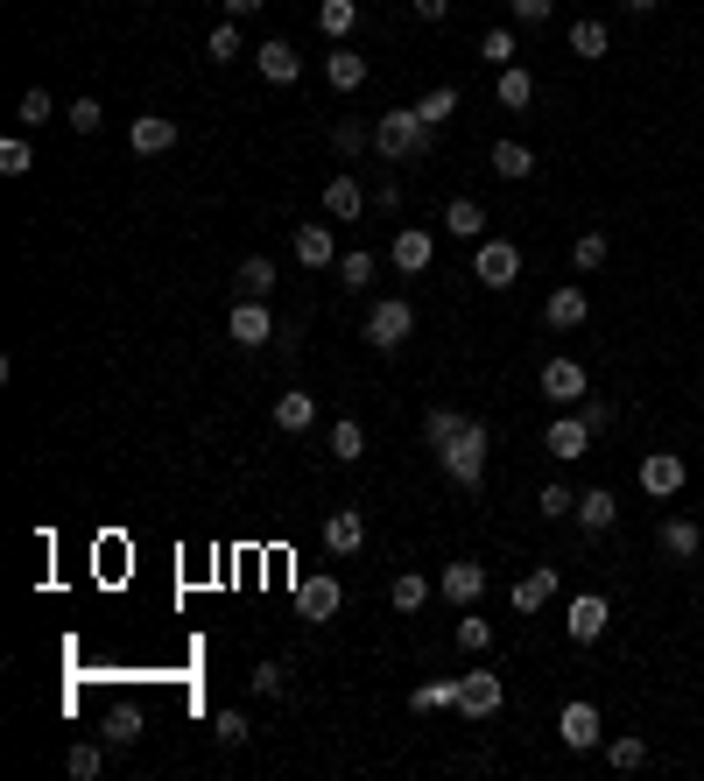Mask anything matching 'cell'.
<instances>
[{"label":"cell","instance_id":"6da1fadb","mask_svg":"<svg viewBox=\"0 0 704 781\" xmlns=\"http://www.w3.org/2000/svg\"><path fill=\"white\" fill-rule=\"evenodd\" d=\"M374 148H380L388 162H423V156H430L423 113H416V106H388V113L374 120Z\"/></svg>","mask_w":704,"mask_h":781},{"label":"cell","instance_id":"7a4b0ae2","mask_svg":"<svg viewBox=\"0 0 704 781\" xmlns=\"http://www.w3.org/2000/svg\"><path fill=\"white\" fill-rule=\"evenodd\" d=\"M486 451H493V436H486V423H472V415H465V430L451 436L444 451H437V458H444V479L472 493V486L486 479Z\"/></svg>","mask_w":704,"mask_h":781},{"label":"cell","instance_id":"3957f363","mask_svg":"<svg viewBox=\"0 0 704 781\" xmlns=\"http://www.w3.org/2000/svg\"><path fill=\"white\" fill-rule=\"evenodd\" d=\"M409 331H416V310H409L402 296H380L374 310H367V338H374L380 352H402V346H409Z\"/></svg>","mask_w":704,"mask_h":781},{"label":"cell","instance_id":"277c9868","mask_svg":"<svg viewBox=\"0 0 704 781\" xmlns=\"http://www.w3.org/2000/svg\"><path fill=\"white\" fill-rule=\"evenodd\" d=\"M557 739H564L570 753H592L599 739H606V718H599V704H592V697H570V704H564V718H557Z\"/></svg>","mask_w":704,"mask_h":781},{"label":"cell","instance_id":"5b68a950","mask_svg":"<svg viewBox=\"0 0 704 781\" xmlns=\"http://www.w3.org/2000/svg\"><path fill=\"white\" fill-rule=\"evenodd\" d=\"M472 275H480L486 289H515V275H522V246H515V240H480V254H472Z\"/></svg>","mask_w":704,"mask_h":781},{"label":"cell","instance_id":"8992f818","mask_svg":"<svg viewBox=\"0 0 704 781\" xmlns=\"http://www.w3.org/2000/svg\"><path fill=\"white\" fill-rule=\"evenodd\" d=\"M225 338L254 352V346H269V338H282V331H275V317H269V303H261V296H240L233 317H225Z\"/></svg>","mask_w":704,"mask_h":781},{"label":"cell","instance_id":"52a82bcc","mask_svg":"<svg viewBox=\"0 0 704 781\" xmlns=\"http://www.w3.org/2000/svg\"><path fill=\"white\" fill-rule=\"evenodd\" d=\"M507 704V683L493 676V669H472V676H459V711L465 718H493Z\"/></svg>","mask_w":704,"mask_h":781},{"label":"cell","instance_id":"ba28073f","mask_svg":"<svg viewBox=\"0 0 704 781\" xmlns=\"http://www.w3.org/2000/svg\"><path fill=\"white\" fill-rule=\"evenodd\" d=\"M683 479H691V472H683L676 451H649V458H641V493H649V500H676Z\"/></svg>","mask_w":704,"mask_h":781},{"label":"cell","instance_id":"9c48e42d","mask_svg":"<svg viewBox=\"0 0 704 781\" xmlns=\"http://www.w3.org/2000/svg\"><path fill=\"white\" fill-rule=\"evenodd\" d=\"M437 592H444L451 605H472V599L486 592V563H480V557H459V563H444V570H437Z\"/></svg>","mask_w":704,"mask_h":781},{"label":"cell","instance_id":"30bf717a","mask_svg":"<svg viewBox=\"0 0 704 781\" xmlns=\"http://www.w3.org/2000/svg\"><path fill=\"white\" fill-rule=\"evenodd\" d=\"M338 605H346V584H338L332 570H325V578H303V584H296V613H303V620H332Z\"/></svg>","mask_w":704,"mask_h":781},{"label":"cell","instance_id":"8fae6325","mask_svg":"<svg viewBox=\"0 0 704 781\" xmlns=\"http://www.w3.org/2000/svg\"><path fill=\"white\" fill-rule=\"evenodd\" d=\"M585 388H592V380H585V367H578V359H549V367H543V394H549L557 409L585 402Z\"/></svg>","mask_w":704,"mask_h":781},{"label":"cell","instance_id":"7c38bea8","mask_svg":"<svg viewBox=\"0 0 704 781\" xmlns=\"http://www.w3.org/2000/svg\"><path fill=\"white\" fill-rule=\"evenodd\" d=\"M585 317H592V303H585V289H578V282L549 289V303H543V324H549V331H578Z\"/></svg>","mask_w":704,"mask_h":781},{"label":"cell","instance_id":"4fadbf2b","mask_svg":"<svg viewBox=\"0 0 704 781\" xmlns=\"http://www.w3.org/2000/svg\"><path fill=\"white\" fill-rule=\"evenodd\" d=\"M549 458H592V423H585V415H557V423H549Z\"/></svg>","mask_w":704,"mask_h":781},{"label":"cell","instance_id":"5bb4252c","mask_svg":"<svg viewBox=\"0 0 704 781\" xmlns=\"http://www.w3.org/2000/svg\"><path fill=\"white\" fill-rule=\"evenodd\" d=\"M296 261H303L311 275L338 268V240H332V225H296Z\"/></svg>","mask_w":704,"mask_h":781},{"label":"cell","instance_id":"9a60e30c","mask_svg":"<svg viewBox=\"0 0 704 781\" xmlns=\"http://www.w3.org/2000/svg\"><path fill=\"white\" fill-rule=\"evenodd\" d=\"M127 141H135V156H169V148H177V120H169V113H141V120L127 127Z\"/></svg>","mask_w":704,"mask_h":781},{"label":"cell","instance_id":"2e32d148","mask_svg":"<svg viewBox=\"0 0 704 781\" xmlns=\"http://www.w3.org/2000/svg\"><path fill=\"white\" fill-rule=\"evenodd\" d=\"M662 557H670V563H691L697 557V549H704V528L691 521V514H670V521H662Z\"/></svg>","mask_w":704,"mask_h":781},{"label":"cell","instance_id":"e0dca14e","mask_svg":"<svg viewBox=\"0 0 704 781\" xmlns=\"http://www.w3.org/2000/svg\"><path fill=\"white\" fill-rule=\"evenodd\" d=\"M606 620H613V613H606V599L599 592H585V599H570V641H585V647H592L599 634H606Z\"/></svg>","mask_w":704,"mask_h":781},{"label":"cell","instance_id":"ac0fdd59","mask_svg":"<svg viewBox=\"0 0 704 781\" xmlns=\"http://www.w3.org/2000/svg\"><path fill=\"white\" fill-rule=\"evenodd\" d=\"M359 542H367V521H359V507L325 514V549H332V557H353Z\"/></svg>","mask_w":704,"mask_h":781},{"label":"cell","instance_id":"d6986e66","mask_svg":"<svg viewBox=\"0 0 704 781\" xmlns=\"http://www.w3.org/2000/svg\"><path fill=\"white\" fill-rule=\"evenodd\" d=\"M613 521H620V500H613V493H606V486L578 493V528H585V536H606V528H613Z\"/></svg>","mask_w":704,"mask_h":781},{"label":"cell","instance_id":"ffe728a7","mask_svg":"<svg viewBox=\"0 0 704 781\" xmlns=\"http://www.w3.org/2000/svg\"><path fill=\"white\" fill-rule=\"evenodd\" d=\"M549 599H557V563H536V570L515 584V613H543Z\"/></svg>","mask_w":704,"mask_h":781},{"label":"cell","instance_id":"44dd1931","mask_svg":"<svg viewBox=\"0 0 704 781\" xmlns=\"http://www.w3.org/2000/svg\"><path fill=\"white\" fill-rule=\"evenodd\" d=\"M444 233L480 246V240H486V212H480V198H451V204H444Z\"/></svg>","mask_w":704,"mask_h":781},{"label":"cell","instance_id":"7402d4cb","mask_svg":"<svg viewBox=\"0 0 704 781\" xmlns=\"http://www.w3.org/2000/svg\"><path fill=\"white\" fill-rule=\"evenodd\" d=\"M430 254H437V246H430L423 225H402V233H395V268H402V275H423Z\"/></svg>","mask_w":704,"mask_h":781},{"label":"cell","instance_id":"603a6c76","mask_svg":"<svg viewBox=\"0 0 704 781\" xmlns=\"http://www.w3.org/2000/svg\"><path fill=\"white\" fill-rule=\"evenodd\" d=\"M325 212H332V219H359V212H367V190H359V177H346V169H338V177L325 183Z\"/></svg>","mask_w":704,"mask_h":781},{"label":"cell","instance_id":"cb8c5ba5","mask_svg":"<svg viewBox=\"0 0 704 781\" xmlns=\"http://www.w3.org/2000/svg\"><path fill=\"white\" fill-rule=\"evenodd\" d=\"M254 64H261V78H269V85H296L303 56H296L290 43H261V50H254Z\"/></svg>","mask_w":704,"mask_h":781},{"label":"cell","instance_id":"d4e9b609","mask_svg":"<svg viewBox=\"0 0 704 781\" xmlns=\"http://www.w3.org/2000/svg\"><path fill=\"white\" fill-rule=\"evenodd\" d=\"M325 78H332V92H359V85H367V56L338 43V50L325 56Z\"/></svg>","mask_w":704,"mask_h":781},{"label":"cell","instance_id":"484cf974","mask_svg":"<svg viewBox=\"0 0 704 781\" xmlns=\"http://www.w3.org/2000/svg\"><path fill=\"white\" fill-rule=\"evenodd\" d=\"M317 423V394H303V388H290V394H282V402H275V430H290V436H303V430H311Z\"/></svg>","mask_w":704,"mask_h":781},{"label":"cell","instance_id":"4316f807","mask_svg":"<svg viewBox=\"0 0 704 781\" xmlns=\"http://www.w3.org/2000/svg\"><path fill=\"white\" fill-rule=\"evenodd\" d=\"M233 289L269 303V296H275V261H269V254H246V261H240V275H233Z\"/></svg>","mask_w":704,"mask_h":781},{"label":"cell","instance_id":"83f0119b","mask_svg":"<svg viewBox=\"0 0 704 781\" xmlns=\"http://www.w3.org/2000/svg\"><path fill=\"white\" fill-rule=\"evenodd\" d=\"M141 726H148V718H141V704H113V711H106V747H135V739H141Z\"/></svg>","mask_w":704,"mask_h":781},{"label":"cell","instance_id":"f1b7e54d","mask_svg":"<svg viewBox=\"0 0 704 781\" xmlns=\"http://www.w3.org/2000/svg\"><path fill=\"white\" fill-rule=\"evenodd\" d=\"M493 99H501L507 113H522L528 99H536V78H528V71H522V64H507V71H501V78H493Z\"/></svg>","mask_w":704,"mask_h":781},{"label":"cell","instance_id":"f546056e","mask_svg":"<svg viewBox=\"0 0 704 781\" xmlns=\"http://www.w3.org/2000/svg\"><path fill=\"white\" fill-rule=\"evenodd\" d=\"M493 177H507V183L536 177V156H528L522 141H493Z\"/></svg>","mask_w":704,"mask_h":781},{"label":"cell","instance_id":"4dcf8cb0","mask_svg":"<svg viewBox=\"0 0 704 781\" xmlns=\"http://www.w3.org/2000/svg\"><path fill=\"white\" fill-rule=\"evenodd\" d=\"M451 704H459V676H437L409 690V711H451Z\"/></svg>","mask_w":704,"mask_h":781},{"label":"cell","instance_id":"1f68e13d","mask_svg":"<svg viewBox=\"0 0 704 781\" xmlns=\"http://www.w3.org/2000/svg\"><path fill=\"white\" fill-rule=\"evenodd\" d=\"M353 22H359V0H317V29H325L332 43H346Z\"/></svg>","mask_w":704,"mask_h":781},{"label":"cell","instance_id":"d6a6232c","mask_svg":"<svg viewBox=\"0 0 704 781\" xmlns=\"http://www.w3.org/2000/svg\"><path fill=\"white\" fill-rule=\"evenodd\" d=\"M332 458H338V465H359V458H367V430H359L353 415H338V423H332Z\"/></svg>","mask_w":704,"mask_h":781},{"label":"cell","instance_id":"836d02e7","mask_svg":"<svg viewBox=\"0 0 704 781\" xmlns=\"http://www.w3.org/2000/svg\"><path fill=\"white\" fill-rule=\"evenodd\" d=\"M416 113H423V127H430V135H437V127H444L451 113H459V85H430L423 99H416Z\"/></svg>","mask_w":704,"mask_h":781},{"label":"cell","instance_id":"e575fe53","mask_svg":"<svg viewBox=\"0 0 704 781\" xmlns=\"http://www.w3.org/2000/svg\"><path fill=\"white\" fill-rule=\"evenodd\" d=\"M367 282H374V254H359V246H353V254H338V289L367 296Z\"/></svg>","mask_w":704,"mask_h":781},{"label":"cell","instance_id":"d590c367","mask_svg":"<svg viewBox=\"0 0 704 781\" xmlns=\"http://www.w3.org/2000/svg\"><path fill=\"white\" fill-rule=\"evenodd\" d=\"M480 56H486L493 71H507V64H515V56H522V43H515V29H486V35H480Z\"/></svg>","mask_w":704,"mask_h":781},{"label":"cell","instance_id":"8d00e7d4","mask_svg":"<svg viewBox=\"0 0 704 781\" xmlns=\"http://www.w3.org/2000/svg\"><path fill=\"white\" fill-rule=\"evenodd\" d=\"M641 760H649V739H634V732H620L613 747H606V768H620V774H634Z\"/></svg>","mask_w":704,"mask_h":781},{"label":"cell","instance_id":"74e56055","mask_svg":"<svg viewBox=\"0 0 704 781\" xmlns=\"http://www.w3.org/2000/svg\"><path fill=\"white\" fill-rule=\"evenodd\" d=\"M423 605H430V578L402 570V578H395V613H423Z\"/></svg>","mask_w":704,"mask_h":781},{"label":"cell","instance_id":"f35d334b","mask_svg":"<svg viewBox=\"0 0 704 781\" xmlns=\"http://www.w3.org/2000/svg\"><path fill=\"white\" fill-rule=\"evenodd\" d=\"M459 430H465V415H459V409H430V415H423V436H430V451H444Z\"/></svg>","mask_w":704,"mask_h":781},{"label":"cell","instance_id":"ab89813d","mask_svg":"<svg viewBox=\"0 0 704 781\" xmlns=\"http://www.w3.org/2000/svg\"><path fill=\"white\" fill-rule=\"evenodd\" d=\"M570 268H578V275L606 268V233H578V246H570Z\"/></svg>","mask_w":704,"mask_h":781},{"label":"cell","instance_id":"60d3db41","mask_svg":"<svg viewBox=\"0 0 704 781\" xmlns=\"http://www.w3.org/2000/svg\"><path fill=\"white\" fill-rule=\"evenodd\" d=\"M50 113H56V99H50L43 85H29V92H22V106H14V120H22V127H43Z\"/></svg>","mask_w":704,"mask_h":781},{"label":"cell","instance_id":"b9f144b4","mask_svg":"<svg viewBox=\"0 0 704 781\" xmlns=\"http://www.w3.org/2000/svg\"><path fill=\"white\" fill-rule=\"evenodd\" d=\"M64 768H71V774H78V781H92V774H99V768H106V747H92V739H78V747H71V753H64Z\"/></svg>","mask_w":704,"mask_h":781},{"label":"cell","instance_id":"7bdbcfd3","mask_svg":"<svg viewBox=\"0 0 704 781\" xmlns=\"http://www.w3.org/2000/svg\"><path fill=\"white\" fill-rule=\"evenodd\" d=\"M459 647H465V655H486V647H493V620L465 613V620H459Z\"/></svg>","mask_w":704,"mask_h":781},{"label":"cell","instance_id":"ee69618b","mask_svg":"<svg viewBox=\"0 0 704 781\" xmlns=\"http://www.w3.org/2000/svg\"><path fill=\"white\" fill-rule=\"evenodd\" d=\"M29 169H35L29 141H22V135H8V141H0V177H29Z\"/></svg>","mask_w":704,"mask_h":781},{"label":"cell","instance_id":"f6af8a7d","mask_svg":"<svg viewBox=\"0 0 704 781\" xmlns=\"http://www.w3.org/2000/svg\"><path fill=\"white\" fill-rule=\"evenodd\" d=\"M367 141H374V127H367V120H338V127H332V148H338V156H359Z\"/></svg>","mask_w":704,"mask_h":781},{"label":"cell","instance_id":"bcb514c9","mask_svg":"<svg viewBox=\"0 0 704 781\" xmlns=\"http://www.w3.org/2000/svg\"><path fill=\"white\" fill-rule=\"evenodd\" d=\"M240 50H246V43H240V29H233V22H219V29H212V43H204V56H212V64H233Z\"/></svg>","mask_w":704,"mask_h":781},{"label":"cell","instance_id":"7dc6e473","mask_svg":"<svg viewBox=\"0 0 704 781\" xmlns=\"http://www.w3.org/2000/svg\"><path fill=\"white\" fill-rule=\"evenodd\" d=\"M246 732H254V726H246V711H219V718H212V739H219V747H246Z\"/></svg>","mask_w":704,"mask_h":781},{"label":"cell","instance_id":"c3c4849f","mask_svg":"<svg viewBox=\"0 0 704 781\" xmlns=\"http://www.w3.org/2000/svg\"><path fill=\"white\" fill-rule=\"evenodd\" d=\"M570 50H578V56H606V22H570Z\"/></svg>","mask_w":704,"mask_h":781},{"label":"cell","instance_id":"681fc988","mask_svg":"<svg viewBox=\"0 0 704 781\" xmlns=\"http://www.w3.org/2000/svg\"><path fill=\"white\" fill-rule=\"evenodd\" d=\"M282 683H290V669H282V662H261V669L246 676V690H254V697H282Z\"/></svg>","mask_w":704,"mask_h":781},{"label":"cell","instance_id":"f907efd6","mask_svg":"<svg viewBox=\"0 0 704 781\" xmlns=\"http://www.w3.org/2000/svg\"><path fill=\"white\" fill-rule=\"evenodd\" d=\"M543 514H549V521H564V514H578V493H570V486H543V500H536Z\"/></svg>","mask_w":704,"mask_h":781},{"label":"cell","instance_id":"816d5d0a","mask_svg":"<svg viewBox=\"0 0 704 781\" xmlns=\"http://www.w3.org/2000/svg\"><path fill=\"white\" fill-rule=\"evenodd\" d=\"M64 120L78 127V135H99V120H106V113H99V99H78V106H64Z\"/></svg>","mask_w":704,"mask_h":781},{"label":"cell","instance_id":"f5cc1de1","mask_svg":"<svg viewBox=\"0 0 704 781\" xmlns=\"http://www.w3.org/2000/svg\"><path fill=\"white\" fill-rule=\"evenodd\" d=\"M578 415H585V423H592V436H599L606 423H613V402H606V394H585V409H578Z\"/></svg>","mask_w":704,"mask_h":781},{"label":"cell","instance_id":"db71d44e","mask_svg":"<svg viewBox=\"0 0 704 781\" xmlns=\"http://www.w3.org/2000/svg\"><path fill=\"white\" fill-rule=\"evenodd\" d=\"M549 8H557V0H515V22H528V29H543V22H549Z\"/></svg>","mask_w":704,"mask_h":781},{"label":"cell","instance_id":"11a10c76","mask_svg":"<svg viewBox=\"0 0 704 781\" xmlns=\"http://www.w3.org/2000/svg\"><path fill=\"white\" fill-rule=\"evenodd\" d=\"M416 14H423V22H444V14H451V0H416Z\"/></svg>","mask_w":704,"mask_h":781},{"label":"cell","instance_id":"9f6ffc18","mask_svg":"<svg viewBox=\"0 0 704 781\" xmlns=\"http://www.w3.org/2000/svg\"><path fill=\"white\" fill-rule=\"evenodd\" d=\"M254 8H269V0H225V14H233V22H240V14H254Z\"/></svg>","mask_w":704,"mask_h":781},{"label":"cell","instance_id":"6f0895ef","mask_svg":"<svg viewBox=\"0 0 704 781\" xmlns=\"http://www.w3.org/2000/svg\"><path fill=\"white\" fill-rule=\"evenodd\" d=\"M620 8H627V14H655L662 0H620Z\"/></svg>","mask_w":704,"mask_h":781}]
</instances>
